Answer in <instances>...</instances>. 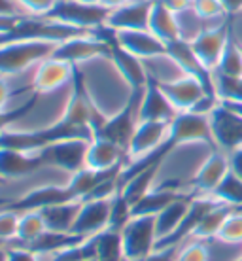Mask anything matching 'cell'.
I'll return each instance as SVG.
<instances>
[{"instance_id":"83f0119b","label":"cell","mask_w":242,"mask_h":261,"mask_svg":"<svg viewBox=\"0 0 242 261\" xmlns=\"http://www.w3.org/2000/svg\"><path fill=\"white\" fill-rule=\"evenodd\" d=\"M235 208H236L235 204L220 201L216 206H212V208L204 214V218L199 222V225L195 227V231H193V235H191L190 239H197V241H212V239H216L223 222L227 220V216Z\"/></svg>"},{"instance_id":"5b68a950","label":"cell","mask_w":242,"mask_h":261,"mask_svg":"<svg viewBox=\"0 0 242 261\" xmlns=\"http://www.w3.org/2000/svg\"><path fill=\"white\" fill-rule=\"evenodd\" d=\"M210 133L218 150L231 153L242 148V116L231 106L220 100V105L210 112Z\"/></svg>"},{"instance_id":"c3c4849f","label":"cell","mask_w":242,"mask_h":261,"mask_svg":"<svg viewBox=\"0 0 242 261\" xmlns=\"http://www.w3.org/2000/svg\"><path fill=\"white\" fill-rule=\"evenodd\" d=\"M8 257V248L6 246H0V261H6Z\"/></svg>"},{"instance_id":"7c38bea8","label":"cell","mask_w":242,"mask_h":261,"mask_svg":"<svg viewBox=\"0 0 242 261\" xmlns=\"http://www.w3.org/2000/svg\"><path fill=\"white\" fill-rule=\"evenodd\" d=\"M102 38V36H100ZM110 46V61L114 68L118 70V74L121 76L127 87L131 91H138V89H144L148 82H150V76H148V70H146V65L142 59H138L137 55L129 53L127 49L118 44L116 40V33L112 31V36L104 38Z\"/></svg>"},{"instance_id":"cb8c5ba5","label":"cell","mask_w":242,"mask_h":261,"mask_svg":"<svg viewBox=\"0 0 242 261\" xmlns=\"http://www.w3.org/2000/svg\"><path fill=\"white\" fill-rule=\"evenodd\" d=\"M82 201H68L61 202V204H53L40 210V214L46 222L47 231H55V233H72L74 222L78 218Z\"/></svg>"},{"instance_id":"9a60e30c","label":"cell","mask_w":242,"mask_h":261,"mask_svg":"<svg viewBox=\"0 0 242 261\" xmlns=\"http://www.w3.org/2000/svg\"><path fill=\"white\" fill-rule=\"evenodd\" d=\"M127 165V151L104 137L95 135L87 148L85 157V169L97 170V172H110V170L123 169Z\"/></svg>"},{"instance_id":"d6986e66","label":"cell","mask_w":242,"mask_h":261,"mask_svg":"<svg viewBox=\"0 0 242 261\" xmlns=\"http://www.w3.org/2000/svg\"><path fill=\"white\" fill-rule=\"evenodd\" d=\"M42 167H46V165H44V159L38 151L29 153V151L0 148V176L6 182L31 176Z\"/></svg>"},{"instance_id":"bcb514c9","label":"cell","mask_w":242,"mask_h":261,"mask_svg":"<svg viewBox=\"0 0 242 261\" xmlns=\"http://www.w3.org/2000/svg\"><path fill=\"white\" fill-rule=\"evenodd\" d=\"M223 8L227 13H240L242 12V0H222Z\"/></svg>"},{"instance_id":"e0dca14e","label":"cell","mask_w":242,"mask_h":261,"mask_svg":"<svg viewBox=\"0 0 242 261\" xmlns=\"http://www.w3.org/2000/svg\"><path fill=\"white\" fill-rule=\"evenodd\" d=\"M153 0H132L125 6L112 10L104 27L114 33L119 31H148Z\"/></svg>"},{"instance_id":"7a4b0ae2","label":"cell","mask_w":242,"mask_h":261,"mask_svg":"<svg viewBox=\"0 0 242 261\" xmlns=\"http://www.w3.org/2000/svg\"><path fill=\"white\" fill-rule=\"evenodd\" d=\"M110 15V10L102 4H84L78 0H57V4L51 8V12L44 15L46 19L68 25L82 31H95L102 27Z\"/></svg>"},{"instance_id":"30bf717a","label":"cell","mask_w":242,"mask_h":261,"mask_svg":"<svg viewBox=\"0 0 242 261\" xmlns=\"http://www.w3.org/2000/svg\"><path fill=\"white\" fill-rule=\"evenodd\" d=\"M229 176V161L227 153L222 150H212L206 155L201 167L197 169L195 176L191 178L190 191L195 197L199 195H214L218 188L225 182V178Z\"/></svg>"},{"instance_id":"f6af8a7d","label":"cell","mask_w":242,"mask_h":261,"mask_svg":"<svg viewBox=\"0 0 242 261\" xmlns=\"http://www.w3.org/2000/svg\"><path fill=\"white\" fill-rule=\"evenodd\" d=\"M21 17H25V15H21ZM21 17H0V33H10Z\"/></svg>"},{"instance_id":"3957f363","label":"cell","mask_w":242,"mask_h":261,"mask_svg":"<svg viewBox=\"0 0 242 261\" xmlns=\"http://www.w3.org/2000/svg\"><path fill=\"white\" fill-rule=\"evenodd\" d=\"M157 223L155 216H132L121 229L125 261H140L157 248Z\"/></svg>"},{"instance_id":"f5cc1de1","label":"cell","mask_w":242,"mask_h":261,"mask_svg":"<svg viewBox=\"0 0 242 261\" xmlns=\"http://www.w3.org/2000/svg\"><path fill=\"white\" fill-rule=\"evenodd\" d=\"M0 184H6V180H4L2 176H0Z\"/></svg>"},{"instance_id":"8992f818","label":"cell","mask_w":242,"mask_h":261,"mask_svg":"<svg viewBox=\"0 0 242 261\" xmlns=\"http://www.w3.org/2000/svg\"><path fill=\"white\" fill-rule=\"evenodd\" d=\"M89 142L91 140H84V138H68V140H61V142H55L51 146H46L38 153L42 155L46 167L65 170L70 176L74 172L85 169V157H87Z\"/></svg>"},{"instance_id":"681fc988","label":"cell","mask_w":242,"mask_h":261,"mask_svg":"<svg viewBox=\"0 0 242 261\" xmlns=\"http://www.w3.org/2000/svg\"><path fill=\"white\" fill-rule=\"evenodd\" d=\"M78 2H84V4H100V0H78Z\"/></svg>"},{"instance_id":"836d02e7","label":"cell","mask_w":242,"mask_h":261,"mask_svg":"<svg viewBox=\"0 0 242 261\" xmlns=\"http://www.w3.org/2000/svg\"><path fill=\"white\" fill-rule=\"evenodd\" d=\"M216 239L229 244H242V206H236L223 222Z\"/></svg>"},{"instance_id":"ac0fdd59","label":"cell","mask_w":242,"mask_h":261,"mask_svg":"<svg viewBox=\"0 0 242 261\" xmlns=\"http://www.w3.org/2000/svg\"><path fill=\"white\" fill-rule=\"evenodd\" d=\"M76 74V66L70 63L59 61L55 57L42 61L40 65H36L33 78V89L36 95H47V93L57 91L59 87L68 84Z\"/></svg>"},{"instance_id":"4fadbf2b","label":"cell","mask_w":242,"mask_h":261,"mask_svg":"<svg viewBox=\"0 0 242 261\" xmlns=\"http://www.w3.org/2000/svg\"><path fill=\"white\" fill-rule=\"evenodd\" d=\"M157 85L159 89L165 93V97L169 98L170 105L174 106V110L178 114L191 112L204 95H212L201 80L195 78V76H187V74H183L182 78L178 80L165 82V84H157Z\"/></svg>"},{"instance_id":"ab89813d","label":"cell","mask_w":242,"mask_h":261,"mask_svg":"<svg viewBox=\"0 0 242 261\" xmlns=\"http://www.w3.org/2000/svg\"><path fill=\"white\" fill-rule=\"evenodd\" d=\"M178 246H167V248H157L153 250L148 257L140 261H176Z\"/></svg>"},{"instance_id":"1f68e13d","label":"cell","mask_w":242,"mask_h":261,"mask_svg":"<svg viewBox=\"0 0 242 261\" xmlns=\"http://www.w3.org/2000/svg\"><path fill=\"white\" fill-rule=\"evenodd\" d=\"M214 89H216V97L222 102L242 105V78H225V76L214 74Z\"/></svg>"},{"instance_id":"816d5d0a","label":"cell","mask_w":242,"mask_h":261,"mask_svg":"<svg viewBox=\"0 0 242 261\" xmlns=\"http://www.w3.org/2000/svg\"><path fill=\"white\" fill-rule=\"evenodd\" d=\"M84 261H97V257H89V259H84Z\"/></svg>"},{"instance_id":"8d00e7d4","label":"cell","mask_w":242,"mask_h":261,"mask_svg":"<svg viewBox=\"0 0 242 261\" xmlns=\"http://www.w3.org/2000/svg\"><path fill=\"white\" fill-rule=\"evenodd\" d=\"M36 98H38V95L34 93L33 98L31 100H26L25 105L17 106V108H10V110H0V135L4 133V130L12 129V125L17 121V119H21L23 116H26L29 112L33 110L34 102H36Z\"/></svg>"},{"instance_id":"7bdbcfd3","label":"cell","mask_w":242,"mask_h":261,"mask_svg":"<svg viewBox=\"0 0 242 261\" xmlns=\"http://www.w3.org/2000/svg\"><path fill=\"white\" fill-rule=\"evenodd\" d=\"M21 15H26L23 13L13 0H0V17H21Z\"/></svg>"},{"instance_id":"74e56055","label":"cell","mask_w":242,"mask_h":261,"mask_svg":"<svg viewBox=\"0 0 242 261\" xmlns=\"http://www.w3.org/2000/svg\"><path fill=\"white\" fill-rule=\"evenodd\" d=\"M26 15L44 17L51 12V8L57 4V0H13Z\"/></svg>"},{"instance_id":"d6a6232c","label":"cell","mask_w":242,"mask_h":261,"mask_svg":"<svg viewBox=\"0 0 242 261\" xmlns=\"http://www.w3.org/2000/svg\"><path fill=\"white\" fill-rule=\"evenodd\" d=\"M193 12L208 25H216L227 19V10L223 8L222 0H193Z\"/></svg>"},{"instance_id":"8fae6325","label":"cell","mask_w":242,"mask_h":261,"mask_svg":"<svg viewBox=\"0 0 242 261\" xmlns=\"http://www.w3.org/2000/svg\"><path fill=\"white\" fill-rule=\"evenodd\" d=\"M169 142L172 148L183 146V144H208L212 148V133H210L208 116H201L195 112H182L170 123Z\"/></svg>"},{"instance_id":"7402d4cb","label":"cell","mask_w":242,"mask_h":261,"mask_svg":"<svg viewBox=\"0 0 242 261\" xmlns=\"http://www.w3.org/2000/svg\"><path fill=\"white\" fill-rule=\"evenodd\" d=\"M116 40L123 49L142 61L167 55V44L153 36L150 31H119L116 33Z\"/></svg>"},{"instance_id":"44dd1931","label":"cell","mask_w":242,"mask_h":261,"mask_svg":"<svg viewBox=\"0 0 242 261\" xmlns=\"http://www.w3.org/2000/svg\"><path fill=\"white\" fill-rule=\"evenodd\" d=\"M178 116L174 106L169 102L165 93L159 89V85L150 80L142 91L140 105H138V119L140 121H167L170 123Z\"/></svg>"},{"instance_id":"277c9868","label":"cell","mask_w":242,"mask_h":261,"mask_svg":"<svg viewBox=\"0 0 242 261\" xmlns=\"http://www.w3.org/2000/svg\"><path fill=\"white\" fill-rule=\"evenodd\" d=\"M142 91H144V89L132 91L129 100H127L116 114L108 116V119L102 123V127H100L95 135L108 138V140L116 142L118 146H121V148L127 151L129 142H131L132 135H135V129H137L138 121H140V119H138V105H140Z\"/></svg>"},{"instance_id":"484cf974","label":"cell","mask_w":242,"mask_h":261,"mask_svg":"<svg viewBox=\"0 0 242 261\" xmlns=\"http://www.w3.org/2000/svg\"><path fill=\"white\" fill-rule=\"evenodd\" d=\"M148 31L153 36H157L161 42L170 44V42H176L180 40V29H178V19L176 13H172L170 10L153 0V8L150 13V23H148Z\"/></svg>"},{"instance_id":"d4e9b609","label":"cell","mask_w":242,"mask_h":261,"mask_svg":"<svg viewBox=\"0 0 242 261\" xmlns=\"http://www.w3.org/2000/svg\"><path fill=\"white\" fill-rule=\"evenodd\" d=\"M195 195H182L178 197L176 201H172L165 210H161L157 216H155V223H157V237L159 241H165L169 239L178 227L180 223L183 222V218L187 214V210L191 206V201H193Z\"/></svg>"},{"instance_id":"60d3db41","label":"cell","mask_w":242,"mask_h":261,"mask_svg":"<svg viewBox=\"0 0 242 261\" xmlns=\"http://www.w3.org/2000/svg\"><path fill=\"white\" fill-rule=\"evenodd\" d=\"M227 161H229L231 176H235L238 182H242V148L227 153Z\"/></svg>"},{"instance_id":"d590c367","label":"cell","mask_w":242,"mask_h":261,"mask_svg":"<svg viewBox=\"0 0 242 261\" xmlns=\"http://www.w3.org/2000/svg\"><path fill=\"white\" fill-rule=\"evenodd\" d=\"M208 257H210L208 241L190 239V241L182 242L178 246L176 261H208Z\"/></svg>"},{"instance_id":"e575fe53","label":"cell","mask_w":242,"mask_h":261,"mask_svg":"<svg viewBox=\"0 0 242 261\" xmlns=\"http://www.w3.org/2000/svg\"><path fill=\"white\" fill-rule=\"evenodd\" d=\"M131 218H132V206L127 202V199H125L121 193L112 197V210H110V223H108V229L121 231Z\"/></svg>"},{"instance_id":"11a10c76","label":"cell","mask_w":242,"mask_h":261,"mask_svg":"<svg viewBox=\"0 0 242 261\" xmlns=\"http://www.w3.org/2000/svg\"><path fill=\"white\" fill-rule=\"evenodd\" d=\"M236 261H242V255H240V257H238V259H236Z\"/></svg>"},{"instance_id":"ee69618b","label":"cell","mask_w":242,"mask_h":261,"mask_svg":"<svg viewBox=\"0 0 242 261\" xmlns=\"http://www.w3.org/2000/svg\"><path fill=\"white\" fill-rule=\"evenodd\" d=\"M10 85H8L6 76H0V110H6V105L10 100Z\"/></svg>"},{"instance_id":"b9f144b4","label":"cell","mask_w":242,"mask_h":261,"mask_svg":"<svg viewBox=\"0 0 242 261\" xmlns=\"http://www.w3.org/2000/svg\"><path fill=\"white\" fill-rule=\"evenodd\" d=\"M157 2H161L167 10H170V12L176 13V15L193 8V0H157Z\"/></svg>"},{"instance_id":"ffe728a7","label":"cell","mask_w":242,"mask_h":261,"mask_svg":"<svg viewBox=\"0 0 242 261\" xmlns=\"http://www.w3.org/2000/svg\"><path fill=\"white\" fill-rule=\"evenodd\" d=\"M167 55L182 68L183 74L199 78L206 85V89H208L212 95H216V89H214V74L204 68L203 63L199 61V57H197L195 51H193V47H191L190 42H185V40L180 38V40H176V42L167 44Z\"/></svg>"},{"instance_id":"f546056e","label":"cell","mask_w":242,"mask_h":261,"mask_svg":"<svg viewBox=\"0 0 242 261\" xmlns=\"http://www.w3.org/2000/svg\"><path fill=\"white\" fill-rule=\"evenodd\" d=\"M95 257L97 261H125L121 231L104 229L95 235Z\"/></svg>"},{"instance_id":"ba28073f","label":"cell","mask_w":242,"mask_h":261,"mask_svg":"<svg viewBox=\"0 0 242 261\" xmlns=\"http://www.w3.org/2000/svg\"><path fill=\"white\" fill-rule=\"evenodd\" d=\"M51 57L78 66L93 59H98V57H110V46L104 38L91 33L61 42Z\"/></svg>"},{"instance_id":"f907efd6","label":"cell","mask_w":242,"mask_h":261,"mask_svg":"<svg viewBox=\"0 0 242 261\" xmlns=\"http://www.w3.org/2000/svg\"><path fill=\"white\" fill-rule=\"evenodd\" d=\"M4 34H6V33H0V46L4 44Z\"/></svg>"},{"instance_id":"db71d44e","label":"cell","mask_w":242,"mask_h":261,"mask_svg":"<svg viewBox=\"0 0 242 261\" xmlns=\"http://www.w3.org/2000/svg\"><path fill=\"white\" fill-rule=\"evenodd\" d=\"M2 206H6V204H4V202H0V208H2Z\"/></svg>"},{"instance_id":"2e32d148","label":"cell","mask_w":242,"mask_h":261,"mask_svg":"<svg viewBox=\"0 0 242 261\" xmlns=\"http://www.w3.org/2000/svg\"><path fill=\"white\" fill-rule=\"evenodd\" d=\"M68 201H79L78 197L74 195V191L68 188V184L65 186H42L36 190L29 191L25 195L17 199V201L6 204L10 210L15 212H29V210H42L46 206H53V204H61V202Z\"/></svg>"},{"instance_id":"f35d334b","label":"cell","mask_w":242,"mask_h":261,"mask_svg":"<svg viewBox=\"0 0 242 261\" xmlns=\"http://www.w3.org/2000/svg\"><path fill=\"white\" fill-rule=\"evenodd\" d=\"M6 261H44V257L36 252H33L26 246H17V244H12L8 246V257Z\"/></svg>"},{"instance_id":"6da1fadb","label":"cell","mask_w":242,"mask_h":261,"mask_svg":"<svg viewBox=\"0 0 242 261\" xmlns=\"http://www.w3.org/2000/svg\"><path fill=\"white\" fill-rule=\"evenodd\" d=\"M57 42L49 40H15L0 46V76H15L42 61L49 59Z\"/></svg>"},{"instance_id":"7dc6e473","label":"cell","mask_w":242,"mask_h":261,"mask_svg":"<svg viewBox=\"0 0 242 261\" xmlns=\"http://www.w3.org/2000/svg\"><path fill=\"white\" fill-rule=\"evenodd\" d=\"M129 2H132V0H100V4L104 8H108V10H116V8L119 6H125V4H129Z\"/></svg>"},{"instance_id":"4316f807","label":"cell","mask_w":242,"mask_h":261,"mask_svg":"<svg viewBox=\"0 0 242 261\" xmlns=\"http://www.w3.org/2000/svg\"><path fill=\"white\" fill-rule=\"evenodd\" d=\"M182 195H191V193H183V191L170 190V188H163V186H155L148 195H144L132 206V216H157L161 210H165L170 202L176 201L178 197Z\"/></svg>"},{"instance_id":"52a82bcc","label":"cell","mask_w":242,"mask_h":261,"mask_svg":"<svg viewBox=\"0 0 242 261\" xmlns=\"http://www.w3.org/2000/svg\"><path fill=\"white\" fill-rule=\"evenodd\" d=\"M231 34L233 33H231L229 21H222L216 25H208L195 40L190 42L199 61L212 74L216 72L218 65H220V59H222L223 51L229 44Z\"/></svg>"},{"instance_id":"5bb4252c","label":"cell","mask_w":242,"mask_h":261,"mask_svg":"<svg viewBox=\"0 0 242 261\" xmlns=\"http://www.w3.org/2000/svg\"><path fill=\"white\" fill-rule=\"evenodd\" d=\"M110 210L112 199H87V201H82L78 218H76L72 227V235L91 239V237L102 233L104 229H108V223H110Z\"/></svg>"},{"instance_id":"f1b7e54d","label":"cell","mask_w":242,"mask_h":261,"mask_svg":"<svg viewBox=\"0 0 242 261\" xmlns=\"http://www.w3.org/2000/svg\"><path fill=\"white\" fill-rule=\"evenodd\" d=\"M47 231L46 222L40 214V210H29V212H19V225H17V239L13 244L17 246H31L34 241Z\"/></svg>"},{"instance_id":"9c48e42d","label":"cell","mask_w":242,"mask_h":261,"mask_svg":"<svg viewBox=\"0 0 242 261\" xmlns=\"http://www.w3.org/2000/svg\"><path fill=\"white\" fill-rule=\"evenodd\" d=\"M170 123L167 121H138L135 135L127 148V165L140 161V159L155 153L161 146H165L170 135Z\"/></svg>"},{"instance_id":"4dcf8cb0","label":"cell","mask_w":242,"mask_h":261,"mask_svg":"<svg viewBox=\"0 0 242 261\" xmlns=\"http://www.w3.org/2000/svg\"><path fill=\"white\" fill-rule=\"evenodd\" d=\"M214 74H220L225 78H242V47L240 40L235 38V34H231L229 44L225 47Z\"/></svg>"},{"instance_id":"9f6ffc18","label":"cell","mask_w":242,"mask_h":261,"mask_svg":"<svg viewBox=\"0 0 242 261\" xmlns=\"http://www.w3.org/2000/svg\"><path fill=\"white\" fill-rule=\"evenodd\" d=\"M240 47H242V42H240Z\"/></svg>"},{"instance_id":"603a6c76","label":"cell","mask_w":242,"mask_h":261,"mask_svg":"<svg viewBox=\"0 0 242 261\" xmlns=\"http://www.w3.org/2000/svg\"><path fill=\"white\" fill-rule=\"evenodd\" d=\"M161 165L163 163H155V165L146 167V169H140L138 172L131 174V176L125 178L123 182H121V190H119V193L127 199V202H129L131 206H135L142 197L148 195V193L155 188Z\"/></svg>"}]
</instances>
